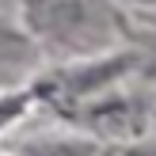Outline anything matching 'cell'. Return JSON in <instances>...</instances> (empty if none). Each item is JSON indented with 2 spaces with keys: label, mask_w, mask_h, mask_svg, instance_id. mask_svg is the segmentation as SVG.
<instances>
[{
  "label": "cell",
  "mask_w": 156,
  "mask_h": 156,
  "mask_svg": "<svg viewBox=\"0 0 156 156\" xmlns=\"http://www.w3.org/2000/svg\"><path fill=\"white\" fill-rule=\"evenodd\" d=\"M149 73H152V76H156V61H152V65H149Z\"/></svg>",
  "instance_id": "1"
}]
</instances>
